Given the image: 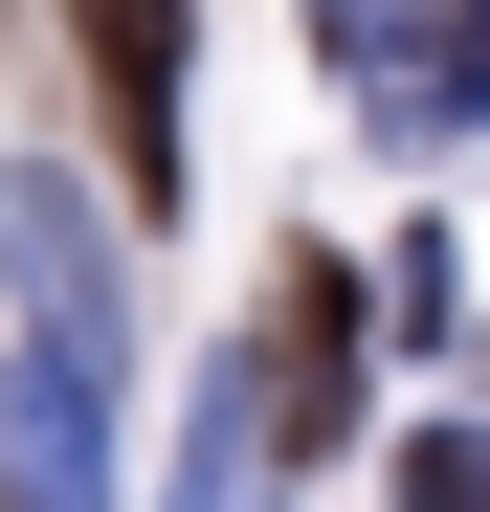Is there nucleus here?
I'll return each mask as SVG.
<instances>
[{"label": "nucleus", "mask_w": 490, "mask_h": 512, "mask_svg": "<svg viewBox=\"0 0 490 512\" xmlns=\"http://www.w3.org/2000/svg\"><path fill=\"white\" fill-rule=\"evenodd\" d=\"M401 112H424V134H468V112H490V0H446V23H424V67H401Z\"/></svg>", "instance_id": "obj_3"}, {"label": "nucleus", "mask_w": 490, "mask_h": 512, "mask_svg": "<svg viewBox=\"0 0 490 512\" xmlns=\"http://www.w3.org/2000/svg\"><path fill=\"white\" fill-rule=\"evenodd\" d=\"M401 512H490V423H424L401 446Z\"/></svg>", "instance_id": "obj_4"}, {"label": "nucleus", "mask_w": 490, "mask_h": 512, "mask_svg": "<svg viewBox=\"0 0 490 512\" xmlns=\"http://www.w3.org/2000/svg\"><path fill=\"white\" fill-rule=\"evenodd\" d=\"M67 45L112 112V201H179V0H67Z\"/></svg>", "instance_id": "obj_1"}, {"label": "nucleus", "mask_w": 490, "mask_h": 512, "mask_svg": "<svg viewBox=\"0 0 490 512\" xmlns=\"http://www.w3.org/2000/svg\"><path fill=\"white\" fill-rule=\"evenodd\" d=\"M357 423V268H268V446H335Z\"/></svg>", "instance_id": "obj_2"}, {"label": "nucleus", "mask_w": 490, "mask_h": 512, "mask_svg": "<svg viewBox=\"0 0 490 512\" xmlns=\"http://www.w3.org/2000/svg\"><path fill=\"white\" fill-rule=\"evenodd\" d=\"M312 45H335V67H379V0H312Z\"/></svg>", "instance_id": "obj_5"}]
</instances>
